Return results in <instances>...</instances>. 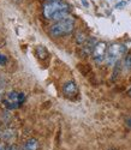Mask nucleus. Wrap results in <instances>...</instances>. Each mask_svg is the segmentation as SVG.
<instances>
[{"label":"nucleus","mask_w":131,"mask_h":150,"mask_svg":"<svg viewBox=\"0 0 131 150\" xmlns=\"http://www.w3.org/2000/svg\"><path fill=\"white\" fill-rule=\"evenodd\" d=\"M73 28H75V21L73 18L71 17H68L63 21H59L57 22L56 24L51 27L49 29V34L51 36L53 37H60V36H64V35H69L73 31Z\"/></svg>","instance_id":"1"},{"label":"nucleus","mask_w":131,"mask_h":150,"mask_svg":"<svg viewBox=\"0 0 131 150\" xmlns=\"http://www.w3.org/2000/svg\"><path fill=\"white\" fill-rule=\"evenodd\" d=\"M68 10H70V6L66 3L61 1V0H59V1H48L43 5V16L47 19H52V17L58 12Z\"/></svg>","instance_id":"2"},{"label":"nucleus","mask_w":131,"mask_h":150,"mask_svg":"<svg viewBox=\"0 0 131 150\" xmlns=\"http://www.w3.org/2000/svg\"><path fill=\"white\" fill-rule=\"evenodd\" d=\"M24 98H25V96H24L23 93L10 91L4 96L3 102H4L5 107H7L9 109H16L23 103Z\"/></svg>","instance_id":"3"},{"label":"nucleus","mask_w":131,"mask_h":150,"mask_svg":"<svg viewBox=\"0 0 131 150\" xmlns=\"http://www.w3.org/2000/svg\"><path fill=\"white\" fill-rule=\"evenodd\" d=\"M126 51V48L124 45L120 43H113L110 46V48L107 49V54H106V62L107 65H113L118 61V59L120 58V55H123Z\"/></svg>","instance_id":"4"},{"label":"nucleus","mask_w":131,"mask_h":150,"mask_svg":"<svg viewBox=\"0 0 131 150\" xmlns=\"http://www.w3.org/2000/svg\"><path fill=\"white\" fill-rule=\"evenodd\" d=\"M106 54H107V45L106 42H98L94 51H93V59L96 62H101L102 60L106 59Z\"/></svg>","instance_id":"5"},{"label":"nucleus","mask_w":131,"mask_h":150,"mask_svg":"<svg viewBox=\"0 0 131 150\" xmlns=\"http://www.w3.org/2000/svg\"><path fill=\"white\" fill-rule=\"evenodd\" d=\"M63 93L65 94V96H68V97H73L77 95L78 93V88H77V85L75 82H68V83H65L64 86H63Z\"/></svg>","instance_id":"6"},{"label":"nucleus","mask_w":131,"mask_h":150,"mask_svg":"<svg viewBox=\"0 0 131 150\" xmlns=\"http://www.w3.org/2000/svg\"><path fill=\"white\" fill-rule=\"evenodd\" d=\"M96 43H98V41L95 40V39H89V40H87L83 45V47H82V52H83V54L84 55H89L90 53L93 54V51H94V48H95V46H96Z\"/></svg>","instance_id":"7"},{"label":"nucleus","mask_w":131,"mask_h":150,"mask_svg":"<svg viewBox=\"0 0 131 150\" xmlns=\"http://www.w3.org/2000/svg\"><path fill=\"white\" fill-rule=\"evenodd\" d=\"M38 149V142L34 138L28 139L23 145V150H37Z\"/></svg>","instance_id":"8"},{"label":"nucleus","mask_w":131,"mask_h":150,"mask_svg":"<svg viewBox=\"0 0 131 150\" xmlns=\"http://www.w3.org/2000/svg\"><path fill=\"white\" fill-rule=\"evenodd\" d=\"M36 53H37L38 58H41V59H46L48 57V52L43 46H37L36 47Z\"/></svg>","instance_id":"9"},{"label":"nucleus","mask_w":131,"mask_h":150,"mask_svg":"<svg viewBox=\"0 0 131 150\" xmlns=\"http://www.w3.org/2000/svg\"><path fill=\"white\" fill-rule=\"evenodd\" d=\"M76 41H77L78 45H83L87 41V37H85V35L83 33H78L77 36H76Z\"/></svg>","instance_id":"10"},{"label":"nucleus","mask_w":131,"mask_h":150,"mask_svg":"<svg viewBox=\"0 0 131 150\" xmlns=\"http://www.w3.org/2000/svg\"><path fill=\"white\" fill-rule=\"evenodd\" d=\"M124 66L126 70H131V54L126 55V58L124 60Z\"/></svg>","instance_id":"11"},{"label":"nucleus","mask_w":131,"mask_h":150,"mask_svg":"<svg viewBox=\"0 0 131 150\" xmlns=\"http://www.w3.org/2000/svg\"><path fill=\"white\" fill-rule=\"evenodd\" d=\"M6 61H7L6 55H4V54H0V65H4V64H6Z\"/></svg>","instance_id":"12"},{"label":"nucleus","mask_w":131,"mask_h":150,"mask_svg":"<svg viewBox=\"0 0 131 150\" xmlns=\"http://www.w3.org/2000/svg\"><path fill=\"white\" fill-rule=\"evenodd\" d=\"M125 5H126V1H119V3H117L115 8H124Z\"/></svg>","instance_id":"13"},{"label":"nucleus","mask_w":131,"mask_h":150,"mask_svg":"<svg viewBox=\"0 0 131 150\" xmlns=\"http://www.w3.org/2000/svg\"><path fill=\"white\" fill-rule=\"evenodd\" d=\"M0 150H10V148L5 143H0Z\"/></svg>","instance_id":"14"},{"label":"nucleus","mask_w":131,"mask_h":150,"mask_svg":"<svg viewBox=\"0 0 131 150\" xmlns=\"http://www.w3.org/2000/svg\"><path fill=\"white\" fill-rule=\"evenodd\" d=\"M81 1H82V4L84 5V7H89V4H88L87 0H81Z\"/></svg>","instance_id":"15"},{"label":"nucleus","mask_w":131,"mask_h":150,"mask_svg":"<svg viewBox=\"0 0 131 150\" xmlns=\"http://www.w3.org/2000/svg\"><path fill=\"white\" fill-rule=\"evenodd\" d=\"M126 122H127L129 126H131V118H130V119H127V120H126Z\"/></svg>","instance_id":"16"},{"label":"nucleus","mask_w":131,"mask_h":150,"mask_svg":"<svg viewBox=\"0 0 131 150\" xmlns=\"http://www.w3.org/2000/svg\"><path fill=\"white\" fill-rule=\"evenodd\" d=\"M10 150H17V148L16 146H12V148H10Z\"/></svg>","instance_id":"17"},{"label":"nucleus","mask_w":131,"mask_h":150,"mask_svg":"<svg viewBox=\"0 0 131 150\" xmlns=\"http://www.w3.org/2000/svg\"><path fill=\"white\" fill-rule=\"evenodd\" d=\"M129 95H130V96H131V88H130V89H129Z\"/></svg>","instance_id":"18"},{"label":"nucleus","mask_w":131,"mask_h":150,"mask_svg":"<svg viewBox=\"0 0 131 150\" xmlns=\"http://www.w3.org/2000/svg\"><path fill=\"white\" fill-rule=\"evenodd\" d=\"M48 1H59V0H48Z\"/></svg>","instance_id":"19"}]
</instances>
